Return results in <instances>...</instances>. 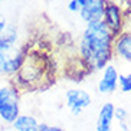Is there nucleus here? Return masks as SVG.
<instances>
[{
	"label": "nucleus",
	"mask_w": 131,
	"mask_h": 131,
	"mask_svg": "<svg viewBox=\"0 0 131 131\" xmlns=\"http://www.w3.org/2000/svg\"><path fill=\"white\" fill-rule=\"evenodd\" d=\"M42 71H43V66L40 65V59L35 58L32 53L30 55L26 53L20 69L15 75L16 82L20 86H29L30 84L36 82L39 78L42 77Z\"/></svg>",
	"instance_id": "obj_3"
},
{
	"label": "nucleus",
	"mask_w": 131,
	"mask_h": 131,
	"mask_svg": "<svg viewBox=\"0 0 131 131\" xmlns=\"http://www.w3.org/2000/svg\"><path fill=\"white\" fill-rule=\"evenodd\" d=\"M0 2H2V0H0Z\"/></svg>",
	"instance_id": "obj_19"
},
{
	"label": "nucleus",
	"mask_w": 131,
	"mask_h": 131,
	"mask_svg": "<svg viewBox=\"0 0 131 131\" xmlns=\"http://www.w3.org/2000/svg\"><path fill=\"white\" fill-rule=\"evenodd\" d=\"M118 84L121 92H130L131 91V73L128 75H118Z\"/></svg>",
	"instance_id": "obj_13"
},
{
	"label": "nucleus",
	"mask_w": 131,
	"mask_h": 131,
	"mask_svg": "<svg viewBox=\"0 0 131 131\" xmlns=\"http://www.w3.org/2000/svg\"><path fill=\"white\" fill-rule=\"evenodd\" d=\"M68 10L72 13H79V10H81V6H79V3H78V0H71L69 3H68Z\"/></svg>",
	"instance_id": "obj_15"
},
{
	"label": "nucleus",
	"mask_w": 131,
	"mask_h": 131,
	"mask_svg": "<svg viewBox=\"0 0 131 131\" xmlns=\"http://www.w3.org/2000/svg\"><path fill=\"white\" fill-rule=\"evenodd\" d=\"M112 35L110 33L104 20L86 25L79 42V52L91 69H104L108 65L112 53Z\"/></svg>",
	"instance_id": "obj_1"
},
{
	"label": "nucleus",
	"mask_w": 131,
	"mask_h": 131,
	"mask_svg": "<svg viewBox=\"0 0 131 131\" xmlns=\"http://www.w3.org/2000/svg\"><path fill=\"white\" fill-rule=\"evenodd\" d=\"M17 42V27L15 25H7L0 35V52H10Z\"/></svg>",
	"instance_id": "obj_10"
},
{
	"label": "nucleus",
	"mask_w": 131,
	"mask_h": 131,
	"mask_svg": "<svg viewBox=\"0 0 131 131\" xmlns=\"http://www.w3.org/2000/svg\"><path fill=\"white\" fill-rule=\"evenodd\" d=\"M26 52L25 49H20L16 52V55H10L7 52H0V73L3 75H16L17 71L25 61Z\"/></svg>",
	"instance_id": "obj_6"
},
{
	"label": "nucleus",
	"mask_w": 131,
	"mask_h": 131,
	"mask_svg": "<svg viewBox=\"0 0 131 131\" xmlns=\"http://www.w3.org/2000/svg\"><path fill=\"white\" fill-rule=\"evenodd\" d=\"M66 104L71 108L73 115H79L84 108L89 107L91 95L84 89H69L66 92Z\"/></svg>",
	"instance_id": "obj_7"
},
{
	"label": "nucleus",
	"mask_w": 131,
	"mask_h": 131,
	"mask_svg": "<svg viewBox=\"0 0 131 131\" xmlns=\"http://www.w3.org/2000/svg\"><path fill=\"white\" fill-rule=\"evenodd\" d=\"M130 131H131V130H130Z\"/></svg>",
	"instance_id": "obj_20"
},
{
	"label": "nucleus",
	"mask_w": 131,
	"mask_h": 131,
	"mask_svg": "<svg viewBox=\"0 0 131 131\" xmlns=\"http://www.w3.org/2000/svg\"><path fill=\"white\" fill-rule=\"evenodd\" d=\"M119 127L123 128L124 131H130V130H128V127H127V124H125V123H119Z\"/></svg>",
	"instance_id": "obj_18"
},
{
	"label": "nucleus",
	"mask_w": 131,
	"mask_h": 131,
	"mask_svg": "<svg viewBox=\"0 0 131 131\" xmlns=\"http://www.w3.org/2000/svg\"><path fill=\"white\" fill-rule=\"evenodd\" d=\"M102 20L107 25L112 38H118L121 35V30H123V12H121L118 4H115L114 2H105Z\"/></svg>",
	"instance_id": "obj_4"
},
{
	"label": "nucleus",
	"mask_w": 131,
	"mask_h": 131,
	"mask_svg": "<svg viewBox=\"0 0 131 131\" xmlns=\"http://www.w3.org/2000/svg\"><path fill=\"white\" fill-rule=\"evenodd\" d=\"M118 86V72L112 65H107L104 68L102 78L98 82V91L101 94H111Z\"/></svg>",
	"instance_id": "obj_8"
},
{
	"label": "nucleus",
	"mask_w": 131,
	"mask_h": 131,
	"mask_svg": "<svg viewBox=\"0 0 131 131\" xmlns=\"http://www.w3.org/2000/svg\"><path fill=\"white\" fill-rule=\"evenodd\" d=\"M16 131H38L39 123L35 117L32 115H19L12 123Z\"/></svg>",
	"instance_id": "obj_12"
},
{
	"label": "nucleus",
	"mask_w": 131,
	"mask_h": 131,
	"mask_svg": "<svg viewBox=\"0 0 131 131\" xmlns=\"http://www.w3.org/2000/svg\"><path fill=\"white\" fill-rule=\"evenodd\" d=\"M20 115L19 91L17 86H0V118L12 124Z\"/></svg>",
	"instance_id": "obj_2"
},
{
	"label": "nucleus",
	"mask_w": 131,
	"mask_h": 131,
	"mask_svg": "<svg viewBox=\"0 0 131 131\" xmlns=\"http://www.w3.org/2000/svg\"><path fill=\"white\" fill-rule=\"evenodd\" d=\"M127 117H128V112L125 108H123V107L114 108V118H117L119 123H125Z\"/></svg>",
	"instance_id": "obj_14"
},
{
	"label": "nucleus",
	"mask_w": 131,
	"mask_h": 131,
	"mask_svg": "<svg viewBox=\"0 0 131 131\" xmlns=\"http://www.w3.org/2000/svg\"><path fill=\"white\" fill-rule=\"evenodd\" d=\"M7 26V22H6V19L3 17V15L0 13V35H2V32L4 30V27Z\"/></svg>",
	"instance_id": "obj_17"
},
{
	"label": "nucleus",
	"mask_w": 131,
	"mask_h": 131,
	"mask_svg": "<svg viewBox=\"0 0 131 131\" xmlns=\"http://www.w3.org/2000/svg\"><path fill=\"white\" fill-rule=\"evenodd\" d=\"M78 3L81 6V10H79L81 19L86 22V25L102 20L105 0H78Z\"/></svg>",
	"instance_id": "obj_5"
},
{
	"label": "nucleus",
	"mask_w": 131,
	"mask_h": 131,
	"mask_svg": "<svg viewBox=\"0 0 131 131\" xmlns=\"http://www.w3.org/2000/svg\"><path fill=\"white\" fill-rule=\"evenodd\" d=\"M114 50L118 56L131 62V33H121L118 38H115Z\"/></svg>",
	"instance_id": "obj_11"
},
{
	"label": "nucleus",
	"mask_w": 131,
	"mask_h": 131,
	"mask_svg": "<svg viewBox=\"0 0 131 131\" xmlns=\"http://www.w3.org/2000/svg\"><path fill=\"white\" fill-rule=\"evenodd\" d=\"M114 104L105 102L100 110L98 119H96V131H111L112 119H114Z\"/></svg>",
	"instance_id": "obj_9"
},
{
	"label": "nucleus",
	"mask_w": 131,
	"mask_h": 131,
	"mask_svg": "<svg viewBox=\"0 0 131 131\" xmlns=\"http://www.w3.org/2000/svg\"><path fill=\"white\" fill-rule=\"evenodd\" d=\"M38 131H63V130L59 127H53V125H48V124L42 123V124H39Z\"/></svg>",
	"instance_id": "obj_16"
}]
</instances>
